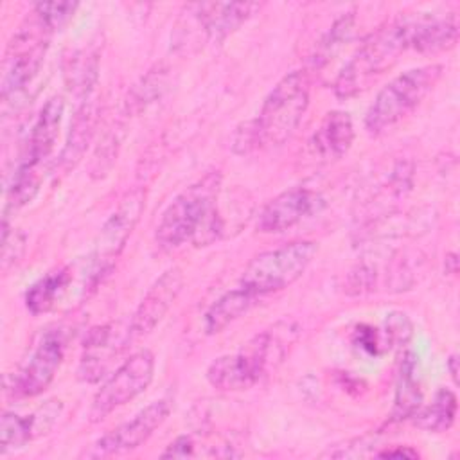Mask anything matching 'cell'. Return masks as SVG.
Returning a JSON list of instances; mask_svg holds the SVG:
<instances>
[{"label":"cell","instance_id":"1","mask_svg":"<svg viewBox=\"0 0 460 460\" xmlns=\"http://www.w3.org/2000/svg\"><path fill=\"white\" fill-rule=\"evenodd\" d=\"M221 174L207 172L203 178L181 190L164 210L155 232L160 250L171 252L185 243L207 246L219 239L223 219L217 210Z\"/></svg>","mask_w":460,"mask_h":460},{"label":"cell","instance_id":"2","mask_svg":"<svg viewBox=\"0 0 460 460\" xmlns=\"http://www.w3.org/2000/svg\"><path fill=\"white\" fill-rule=\"evenodd\" d=\"M309 106V77L304 70L286 74L268 93L255 119L237 128L232 149L250 155L259 149L279 147L291 138Z\"/></svg>","mask_w":460,"mask_h":460},{"label":"cell","instance_id":"3","mask_svg":"<svg viewBox=\"0 0 460 460\" xmlns=\"http://www.w3.org/2000/svg\"><path fill=\"white\" fill-rule=\"evenodd\" d=\"M417 16L419 13L397 14L370 32L338 74L334 81L336 97H356L399 61V56L411 49Z\"/></svg>","mask_w":460,"mask_h":460},{"label":"cell","instance_id":"4","mask_svg":"<svg viewBox=\"0 0 460 460\" xmlns=\"http://www.w3.org/2000/svg\"><path fill=\"white\" fill-rule=\"evenodd\" d=\"M442 75V65L410 68L385 84L365 115V128L379 135L410 115L433 90Z\"/></svg>","mask_w":460,"mask_h":460},{"label":"cell","instance_id":"5","mask_svg":"<svg viewBox=\"0 0 460 460\" xmlns=\"http://www.w3.org/2000/svg\"><path fill=\"white\" fill-rule=\"evenodd\" d=\"M54 29L36 13L18 27L13 34L2 66V99L9 102L11 97L22 93L41 70L49 41Z\"/></svg>","mask_w":460,"mask_h":460},{"label":"cell","instance_id":"6","mask_svg":"<svg viewBox=\"0 0 460 460\" xmlns=\"http://www.w3.org/2000/svg\"><path fill=\"white\" fill-rule=\"evenodd\" d=\"M318 252L314 241H293L255 255L244 268L241 288L257 298L280 291L302 277Z\"/></svg>","mask_w":460,"mask_h":460},{"label":"cell","instance_id":"7","mask_svg":"<svg viewBox=\"0 0 460 460\" xmlns=\"http://www.w3.org/2000/svg\"><path fill=\"white\" fill-rule=\"evenodd\" d=\"M155 376V356L149 350L131 354L97 390L90 406V420L97 422L113 410L147 390Z\"/></svg>","mask_w":460,"mask_h":460},{"label":"cell","instance_id":"8","mask_svg":"<svg viewBox=\"0 0 460 460\" xmlns=\"http://www.w3.org/2000/svg\"><path fill=\"white\" fill-rule=\"evenodd\" d=\"M142 210H144V190L135 189L120 199L119 207L102 225L92 253V273H90L92 288L97 286L102 275L110 271V268L120 255L122 248L126 246V241L129 239L133 228L140 219Z\"/></svg>","mask_w":460,"mask_h":460},{"label":"cell","instance_id":"9","mask_svg":"<svg viewBox=\"0 0 460 460\" xmlns=\"http://www.w3.org/2000/svg\"><path fill=\"white\" fill-rule=\"evenodd\" d=\"M270 358V336L253 338L246 350L225 354L214 359L207 368V381L223 392H237L253 386L266 370Z\"/></svg>","mask_w":460,"mask_h":460},{"label":"cell","instance_id":"10","mask_svg":"<svg viewBox=\"0 0 460 460\" xmlns=\"http://www.w3.org/2000/svg\"><path fill=\"white\" fill-rule=\"evenodd\" d=\"M169 413L171 402L167 399H158L147 404L129 420L102 435L93 444L90 456H111L140 447L165 422Z\"/></svg>","mask_w":460,"mask_h":460},{"label":"cell","instance_id":"11","mask_svg":"<svg viewBox=\"0 0 460 460\" xmlns=\"http://www.w3.org/2000/svg\"><path fill=\"white\" fill-rule=\"evenodd\" d=\"M65 358V338L61 331H47L32 349L22 370L13 377V394L36 397L52 383Z\"/></svg>","mask_w":460,"mask_h":460},{"label":"cell","instance_id":"12","mask_svg":"<svg viewBox=\"0 0 460 460\" xmlns=\"http://www.w3.org/2000/svg\"><path fill=\"white\" fill-rule=\"evenodd\" d=\"M323 198L307 187H291L264 205L257 217V230L262 234H280L323 207Z\"/></svg>","mask_w":460,"mask_h":460},{"label":"cell","instance_id":"13","mask_svg":"<svg viewBox=\"0 0 460 460\" xmlns=\"http://www.w3.org/2000/svg\"><path fill=\"white\" fill-rule=\"evenodd\" d=\"M183 288V273L180 268L165 270L147 289L142 302L129 320L131 338H142L149 334L169 313Z\"/></svg>","mask_w":460,"mask_h":460},{"label":"cell","instance_id":"14","mask_svg":"<svg viewBox=\"0 0 460 460\" xmlns=\"http://www.w3.org/2000/svg\"><path fill=\"white\" fill-rule=\"evenodd\" d=\"M131 340L129 323L124 331H119V325L111 323L90 329L79 361V377L86 383H97L101 377H104L110 365Z\"/></svg>","mask_w":460,"mask_h":460},{"label":"cell","instance_id":"15","mask_svg":"<svg viewBox=\"0 0 460 460\" xmlns=\"http://www.w3.org/2000/svg\"><path fill=\"white\" fill-rule=\"evenodd\" d=\"M63 113H65V101L59 95L50 97L43 104L25 138V144L16 165L41 171L43 164L47 162V158L50 156L56 146Z\"/></svg>","mask_w":460,"mask_h":460},{"label":"cell","instance_id":"16","mask_svg":"<svg viewBox=\"0 0 460 460\" xmlns=\"http://www.w3.org/2000/svg\"><path fill=\"white\" fill-rule=\"evenodd\" d=\"M199 32L207 38L221 41L234 31H237L257 9L261 4L255 2H207V4H190L185 7Z\"/></svg>","mask_w":460,"mask_h":460},{"label":"cell","instance_id":"17","mask_svg":"<svg viewBox=\"0 0 460 460\" xmlns=\"http://www.w3.org/2000/svg\"><path fill=\"white\" fill-rule=\"evenodd\" d=\"M61 411V401H47L31 415H18L13 411H4L0 419V453L23 447L34 437L45 433L52 428Z\"/></svg>","mask_w":460,"mask_h":460},{"label":"cell","instance_id":"18","mask_svg":"<svg viewBox=\"0 0 460 460\" xmlns=\"http://www.w3.org/2000/svg\"><path fill=\"white\" fill-rule=\"evenodd\" d=\"M354 140V124L347 111H329L314 135L311 137V147L314 155L322 160H338L341 158L352 146Z\"/></svg>","mask_w":460,"mask_h":460},{"label":"cell","instance_id":"19","mask_svg":"<svg viewBox=\"0 0 460 460\" xmlns=\"http://www.w3.org/2000/svg\"><path fill=\"white\" fill-rule=\"evenodd\" d=\"M458 40V16H433L419 13L411 36V49L420 54H435L455 47Z\"/></svg>","mask_w":460,"mask_h":460},{"label":"cell","instance_id":"20","mask_svg":"<svg viewBox=\"0 0 460 460\" xmlns=\"http://www.w3.org/2000/svg\"><path fill=\"white\" fill-rule=\"evenodd\" d=\"M422 402V392L419 385L417 376V358L415 354L408 352L404 354L397 383H395V397H394V408H392V420H402L415 415V411L420 408Z\"/></svg>","mask_w":460,"mask_h":460},{"label":"cell","instance_id":"21","mask_svg":"<svg viewBox=\"0 0 460 460\" xmlns=\"http://www.w3.org/2000/svg\"><path fill=\"white\" fill-rule=\"evenodd\" d=\"M255 302H257V296L241 286L237 289L225 293L207 309L203 316L205 332L207 334L221 332L232 322H235L241 314H244Z\"/></svg>","mask_w":460,"mask_h":460},{"label":"cell","instance_id":"22","mask_svg":"<svg viewBox=\"0 0 460 460\" xmlns=\"http://www.w3.org/2000/svg\"><path fill=\"white\" fill-rule=\"evenodd\" d=\"M93 124H95V111L86 101H83L81 108L77 110L75 117L72 120L68 140L59 156V165L65 171L74 167L83 158V155L92 140V135H93Z\"/></svg>","mask_w":460,"mask_h":460},{"label":"cell","instance_id":"23","mask_svg":"<svg viewBox=\"0 0 460 460\" xmlns=\"http://www.w3.org/2000/svg\"><path fill=\"white\" fill-rule=\"evenodd\" d=\"M456 395L449 388H440L433 401L424 406L422 410L419 408L413 415V422L417 428L431 431V433H442L449 429L455 422L456 417Z\"/></svg>","mask_w":460,"mask_h":460},{"label":"cell","instance_id":"24","mask_svg":"<svg viewBox=\"0 0 460 460\" xmlns=\"http://www.w3.org/2000/svg\"><path fill=\"white\" fill-rule=\"evenodd\" d=\"M72 280V273L68 268H59L56 271L47 273L36 284H32L25 295V305L32 314L47 313L54 307L58 298L65 293Z\"/></svg>","mask_w":460,"mask_h":460},{"label":"cell","instance_id":"25","mask_svg":"<svg viewBox=\"0 0 460 460\" xmlns=\"http://www.w3.org/2000/svg\"><path fill=\"white\" fill-rule=\"evenodd\" d=\"M354 13H343L331 29L320 38V41L314 45V50L309 58V65L313 70H320L325 65H329L334 56L347 45V41L352 38L354 32Z\"/></svg>","mask_w":460,"mask_h":460},{"label":"cell","instance_id":"26","mask_svg":"<svg viewBox=\"0 0 460 460\" xmlns=\"http://www.w3.org/2000/svg\"><path fill=\"white\" fill-rule=\"evenodd\" d=\"M77 5V2H40L32 11H36L54 31H58L74 14Z\"/></svg>","mask_w":460,"mask_h":460},{"label":"cell","instance_id":"27","mask_svg":"<svg viewBox=\"0 0 460 460\" xmlns=\"http://www.w3.org/2000/svg\"><path fill=\"white\" fill-rule=\"evenodd\" d=\"M411 336V322L404 313H392L386 318V340L390 345H402Z\"/></svg>","mask_w":460,"mask_h":460},{"label":"cell","instance_id":"28","mask_svg":"<svg viewBox=\"0 0 460 460\" xmlns=\"http://www.w3.org/2000/svg\"><path fill=\"white\" fill-rule=\"evenodd\" d=\"M354 343L365 350L370 356H377L383 352V343H381V336L377 332V329L370 327V325H359L354 332Z\"/></svg>","mask_w":460,"mask_h":460},{"label":"cell","instance_id":"29","mask_svg":"<svg viewBox=\"0 0 460 460\" xmlns=\"http://www.w3.org/2000/svg\"><path fill=\"white\" fill-rule=\"evenodd\" d=\"M196 444L192 440V437L189 435H181L178 438H174L167 449L162 453V456H174V458H187V456H194L196 451H194Z\"/></svg>","mask_w":460,"mask_h":460},{"label":"cell","instance_id":"30","mask_svg":"<svg viewBox=\"0 0 460 460\" xmlns=\"http://www.w3.org/2000/svg\"><path fill=\"white\" fill-rule=\"evenodd\" d=\"M377 456H385V458H417L419 456V453L415 451V449H411L410 446H397V447H394V449H386V451H379V453H376Z\"/></svg>","mask_w":460,"mask_h":460},{"label":"cell","instance_id":"31","mask_svg":"<svg viewBox=\"0 0 460 460\" xmlns=\"http://www.w3.org/2000/svg\"><path fill=\"white\" fill-rule=\"evenodd\" d=\"M458 358H456V354H453L449 359H447V368H449V374H451V377L456 381V374H458Z\"/></svg>","mask_w":460,"mask_h":460}]
</instances>
